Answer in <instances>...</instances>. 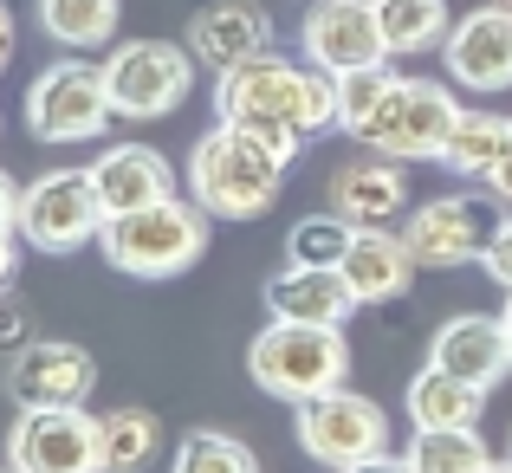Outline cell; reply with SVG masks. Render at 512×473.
I'll list each match as a JSON object with an SVG mask.
<instances>
[{"mask_svg": "<svg viewBox=\"0 0 512 473\" xmlns=\"http://www.w3.org/2000/svg\"><path fill=\"white\" fill-rule=\"evenodd\" d=\"M344 473H409V461H402V454H376V461H357Z\"/></svg>", "mask_w": 512, "mask_h": 473, "instance_id": "d6a6232c", "label": "cell"}, {"mask_svg": "<svg viewBox=\"0 0 512 473\" xmlns=\"http://www.w3.org/2000/svg\"><path fill=\"white\" fill-rule=\"evenodd\" d=\"M461 13H448V0H376V26H383L389 59H422L441 52Z\"/></svg>", "mask_w": 512, "mask_h": 473, "instance_id": "7402d4cb", "label": "cell"}, {"mask_svg": "<svg viewBox=\"0 0 512 473\" xmlns=\"http://www.w3.org/2000/svg\"><path fill=\"white\" fill-rule=\"evenodd\" d=\"M415 253H409V240H402V227H357V240H350V253H344V286H350V299L357 305H389V299H402L409 292V279H415Z\"/></svg>", "mask_w": 512, "mask_h": 473, "instance_id": "d6986e66", "label": "cell"}, {"mask_svg": "<svg viewBox=\"0 0 512 473\" xmlns=\"http://www.w3.org/2000/svg\"><path fill=\"white\" fill-rule=\"evenodd\" d=\"M111 124H124L111 104V78H104V59H52L46 72L26 85V130L52 150H72V143H98Z\"/></svg>", "mask_w": 512, "mask_h": 473, "instance_id": "52a82bcc", "label": "cell"}, {"mask_svg": "<svg viewBox=\"0 0 512 473\" xmlns=\"http://www.w3.org/2000/svg\"><path fill=\"white\" fill-rule=\"evenodd\" d=\"M0 337H7V350H26L33 337H26V299L7 286V324H0Z\"/></svg>", "mask_w": 512, "mask_h": 473, "instance_id": "4dcf8cb0", "label": "cell"}, {"mask_svg": "<svg viewBox=\"0 0 512 473\" xmlns=\"http://www.w3.org/2000/svg\"><path fill=\"white\" fill-rule=\"evenodd\" d=\"M325 208L344 214L350 227L409 221V182H402V162H396V156H376V150H357L350 162H338V169H331Z\"/></svg>", "mask_w": 512, "mask_h": 473, "instance_id": "9a60e30c", "label": "cell"}, {"mask_svg": "<svg viewBox=\"0 0 512 473\" xmlns=\"http://www.w3.org/2000/svg\"><path fill=\"white\" fill-rule=\"evenodd\" d=\"M480 273L493 279L500 292H512V214L500 227H493V240H487V253H480Z\"/></svg>", "mask_w": 512, "mask_h": 473, "instance_id": "f546056e", "label": "cell"}, {"mask_svg": "<svg viewBox=\"0 0 512 473\" xmlns=\"http://www.w3.org/2000/svg\"><path fill=\"white\" fill-rule=\"evenodd\" d=\"M13 473H104L98 467V415L91 409H20L7 435Z\"/></svg>", "mask_w": 512, "mask_h": 473, "instance_id": "8fae6325", "label": "cell"}, {"mask_svg": "<svg viewBox=\"0 0 512 473\" xmlns=\"http://www.w3.org/2000/svg\"><path fill=\"white\" fill-rule=\"evenodd\" d=\"M214 111H221V124L253 130L292 162L305 143L338 130V72H325L312 59L299 65L286 52H260V59L214 78Z\"/></svg>", "mask_w": 512, "mask_h": 473, "instance_id": "6da1fadb", "label": "cell"}, {"mask_svg": "<svg viewBox=\"0 0 512 473\" xmlns=\"http://www.w3.org/2000/svg\"><path fill=\"white\" fill-rule=\"evenodd\" d=\"M487 195L500 201V208H512V137H506V156H500V169L487 175Z\"/></svg>", "mask_w": 512, "mask_h": 473, "instance_id": "1f68e13d", "label": "cell"}, {"mask_svg": "<svg viewBox=\"0 0 512 473\" xmlns=\"http://www.w3.org/2000/svg\"><path fill=\"white\" fill-rule=\"evenodd\" d=\"M201 59L175 39H117L111 59H104V78H111V104L124 124H156V117H175L195 91Z\"/></svg>", "mask_w": 512, "mask_h": 473, "instance_id": "ba28073f", "label": "cell"}, {"mask_svg": "<svg viewBox=\"0 0 512 473\" xmlns=\"http://www.w3.org/2000/svg\"><path fill=\"white\" fill-rule=\"evenodd\" d=\"M156 448H163V422L150 409L124 402V409L98 415V467L104 473H143L156 461Z\"/></svg>", "mask_w": 512, "mask_h": 473, "instance_id": "603a6c76", "label": "cell"}, {"mask_svg": "<svg viewBox=\"0 0 512 473\" xmlns=\"http://www.w3.org/2000/svg\"><path fill=\"white\" fill-rule=\"evenodd\" d=\"M402 461H409V473H474V467H487L493 454H487V441H480V428H415Z\"/></svg>", "mask_w": 512, "mask_h": 473, "instance_id": "484cf974", "label": "cell"}, {"mask_svg": "<svg viewBox=\"0 0 512 473\" xmlns=\"http://www.w3.org/2000/svg\"><path fill=\"white\" fill-rule=\"evenodd\" d=\"M7 221L33 253H78L104 234V208L91 169H46L39 182H7Z\"/></svg>", "mask_w": 512, "mask_h": 473, "instance_id": "8992f818", "label": "cell"}, {"mask_svg": "<svg viewBox=\"0 0 512 473\" xmlns=\"http://www.w3.org/2000/svg\"><path fill=\"white\" fill-rule=\"evenodd\" d=\"M39 26L65 52H98L124 26V0H39Z\"/></svg>", "mask_w": 512, "mask_h": 473, "instance_id": "cb8c5ba5", "label": "cell"}, {"mask_svg": "<svg viewBox=\"0 0 512 473\" xmlns=\"http://www.w3.org/2000/svg\"><path fill=\"white\" fill-rule=\"evenodd\" d=\"M480 409H487V389L441 370V363H422V376H409V422L415 428H480Z\"/></svg>", "mask_w": 512, "mask_h": 473, "instance_id": "44dd1931", "label": "cell"}, {"mask_svg": "<svg viewBox=\"0 0 512 473\" xmlns=\"http://www.w3.org/2000/svg\"><path fill=\"white\" fill-rule=\"evenodd\" d=\"M279 188H286V156L240 124H214L188 150V201H201L214 221H253L279 201Z\"/></svg>", "mask_w": 512, "mask_h": 473, "instance_id": "7a4b0ae2", "label": "cell"}, {"mask_svg": "<svg viewBox=\"0 0 512 473\" xmlns=\"http://www.w3.org/2000/svg\"><path fill=\"white\" fill-rule=\"evenodd\" d=\"M292 428H299V448L312 454L318 467H331V473L389 454L383 402L357 396V389H344V383L325 389V396H312V402H299V409H292Z\"/></svg>", "mask_w": 512, "mask_h": 473, "instance_id": "9c48e42d", "label": "cell"}, {"mask_svg": "<svg viewBox=\"0 0 512 473\" xmlns=\"http://www.w3.org/2000/svg\"><path fill=\"white\" fill-rule=\"evenodd\" d=\"M396 85V65H363V72H344L338 78V130L344 137H357L363 124L376 117V104H383V91Z\"/></svg>", "mask_w": 512, "mask_h": 473, "instance_id": "f1b7e54d", "label": "cell"}, {"mask_svg": "<svg viewBox=\"0 0 512 473\" xmlns=\"http://www.w3.org/2000/svg\"><path fill=\"white\" fill-rule=\"evenodd\" d=\"M474 473H512V454H506V461H487V467H474Z\"/></svg>", "mask_w": 512, "mask_h": 473, "instance_id": "836d02e7", "label": "cell"}, {"mask_svg": "<svg viewBox=\"0 0 512 473\" xmlns=\"http://www.w3.org/2000/svg\"><path fill=\"white\" fill-rule=\"evenodd\" d=\"M260 299H266V318H279V324H344L357 312L344 273H318V266H292V260H286V273L266 279Z\"/></svg>", "mask_w": 512, "mask_h": 473, "instance_id": "ffe728a7", "label": "cell"}, {"mask_svg": "<svg viewBox=\"0 0 512 473\" xmlns=\"http://www.w3.org/2000/svg\"><path fill=\"white\" fill-rule=\"evenodd\" d=\"M182 46L221 78V72H234V65L260 59V52H273V13H266L260 0H208V7L188 13Z\"/></svg>", "mask_w": 512, "mask_h": 473, "instance_id": "2e32d148", "label": "cell"}, {"mask_svg": "<svg viewBox=\"0 0 512 473\" xmlns=\"http://www.w3.org/2000/svg\"><path fill=\"white\" fill-rule=\"evenodd\" d=\"M487 7H506V13H512V0H487Z\"/></svg>", "mask_w": 512, "mask_h": 473, "instance_id": "d590c367", "label": "cell"}, {"mask_svg": "<svg viewBox=\"0 0 512 473\" xmlns=\"http://www.w3.org/2000/svg\"><path fill=\"white\" fill-rule=\"evenodd\" d=\"M247 376L279 402H312L325 389H338L350 376V344L344 324H266L260 337L247 344Z\"/></svg>", "mask_w": 512, "mask_h": 473, "instance_id": "5b68a950", "label": "cell"}, {"mask_svg": "<svg viewBox=\"0 0 512 473\" xmlns=\"http://www.w3.org/2000/svg\"><path fill=\"white\" fill-rule=\"evenodd\" d=\"M500 318H506V331H512V292H506V305H500Z\"/></svg>", "mask_w": 512, "mask_h": 473, "instance_id": "e575fe53", "label": "cell"}, {"mask_svg": "<svg viewBox=\"0 0 512 473\" xmlns=\"http://www.w3.org/2000/svg\"><path fill=\"white\" fill-rule=\"evenodd\" d=\"M350 240H357V227H350L344 214L318 208V214H299V221H292L286 260H292V266H318V273H338L344 253H350Z\"/></svg>", "mask_w": 512, "mask_h": 473, "instance_id": "4316f807", "label": "cell"}, {"mask_svg": "<svg viewBox=\"0 0 512 473\" xmlns=\"http://www.w3.org/2000/svg\"><path fill=\"white\" fill-rule=\"evenodd\" d=\"M428 363H441V370L467 376V383H480V389L506 383V370H512L506 318L500 312H454L435 337H428Z\"/></svg>", "mask_w": 512, "mask_h": 473, "instance_id": "e0dca14e", "label": "cell"}, {"mask_svg": "<svg viewBox=\"0 0 512 473\" xmlns=\"http://www.w3.org/2000/svg\"><path fill=\"white\" fill-rule=\"evenodd\" d=\"M208 221L214 214L201 201H156V208H137V214H111L98 234L104 260L130 279H175L208 253Z\"/></svg>", "mask_w": 512, "mask_h": 473, "instance_id": "3957f363", "label": "cell"}, {"mask_svg": "<svg viewBox=\"0 0 512 473\" xmlns=\"http://www.w3.org/2000/svg\"><path fill=\"white\" fill-rule=\"evenodd\" d=\"M506 454H512V441H506Z\"/></svg>", "mask_w": 512, "mask_h": 473, "instance_id": "8d00e7d4", "label": "cell"}, {"mask_svg": "<svg viewBox=\"0 0 512 473\" xmlns=\"http://www.w3.org/2000/svg\"><path fill=\"white\" fill-rule=\"evenodd\" d=\"M111 214H137L156 201H175V169L156 143H111L98 162H85Z\"/></svg>", "mask_w": 512, "mask_h": 473, "instance_id": "ac0fdd59", "label": "cell"}, {"mask_svg": "<svg viewBox=\"0 0 512 473\" xmlns=\"http://www.w3.org/2000/svg\"><path fill=\"white\" fill-rule=\"evenodd\" d=\"M7 389L20 409H85L98 389V357L72 337H33L26 350H13Z\"/></svg>", "mask_w": 512, "mask_h": 473, "instance_id": "7c38bea8", "label": "cell"}, {"mask_svg": "<svg viewBox=\"0 0 512 473\" xmlns=\"http://www.w3.org/2000/svg\"><path fill=\"white\" fill-rule=\"evenodd\" d=\"M506 137H512V117H500V111H461L448 150H441V169L461 175V182H487V175L500 169V156H506Z\"/></svg>", "mask_w": 512, "mask_h": 473, "instance_id": "d4e9b609", "label": "cell"}, {"mask_svg": "<svg viewBox=\"0 0 512 473\" xmlns=\"http://www.w3.org/2000/svg\"><path fill=\"white\" fill-rule=\"evenodd\" d=\"M305 59L325 65V72H363V65H383V26H376V0H305Z\"/></svg>", "mask_w": 512, "mask_h": 473, "instance_id": "4fadbf2b", "label": "cell"}, {"mask_svg": "<svg viewBox=\"0 0 512 473\" xmlns=\"http://www.w3.org/2000/svg\"><path fill=\"white\" fill-rule=\"evenodd\" d=\"M441 65H448V78L461 91H474V98L512 91V13L487 7V0H480L474 13H461L448 46H441Z\"/></svg>", "mask_w": 512, "mask_h": 473, "instance_id": "5bb4252c", "label": "cell"}, {"mask_svg": "<svg viewBox=\"0 0 512 473\" xmlns=\"http://www.w3.org/2000/svg\"><path fill=\"white\" fill-rule=\"evenodd\" d=\"M461 85L454 78H409L396 72V85L383 91L376 117L357 130V150H376V156H396V162H441L454 124H461Z\"/></svg>", "mask_w": 512, "mask_h": 473, "instance_id": "277c9868", "label": "cell"}, {"mask_svg": "<svg viewBox=\"0 0 512 473\" xmlns=\"http://www.w3.org/2000/svg\"><path fill=\"white\" fill-rule=\"evenodd\" d=\"M493 227H500L493 201H480L474 188H461V195L415 201V214L402 221V240H409V253L428 266V273H454V266H467V260L487 253Z\"/></svg>", "mask_w": 512, "mask_h": 473, "instance_id": "30bf717a", "label": "cell"}, {"mask_svg": "<svg viewBox=\"0 0 512 473\" xmlns=\"http://www.w3.org/2000/svg\"><path fill=\"white\" fill-rule=\"evenodd\" d=\"M169 473H260V461H253L247 441L221 435V428H195V435H182Z\"/></svg>", "mask_w": 512, "mask_h": 473, "instance_id": "83f0119b", "label": "cell"}]
</instances>
